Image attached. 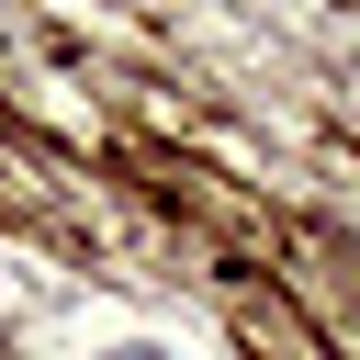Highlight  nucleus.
Segmentation results:
<instances>
[{
	"instance_id": "1",
	"label": "nucleus",
	"mask_w": 360,
	"mask_h": 360,
	"mask_svg": "<svg viewBox=\"0 0 360 360\" xmlns=\"http://www.w3.org/2000/svg\"><path fill=\"white\" fill-rule=\"evenodd\" d=\"M112 360H158V349H112Z\"/></svg>"
}]
</instances>
